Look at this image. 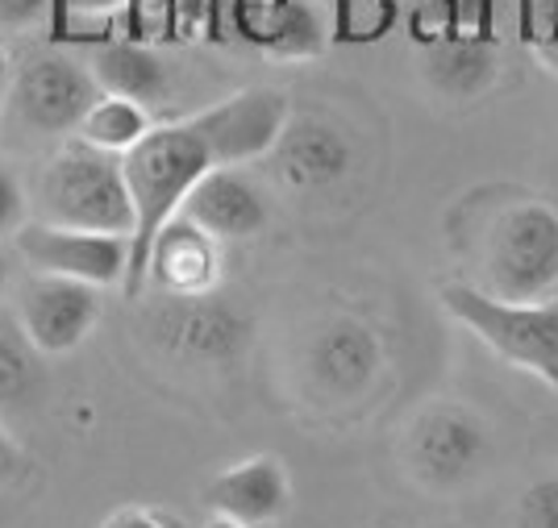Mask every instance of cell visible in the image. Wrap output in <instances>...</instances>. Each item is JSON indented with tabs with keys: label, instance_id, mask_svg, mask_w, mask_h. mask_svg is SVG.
Instances as JSON below:
<instances>
[{
	"label": "cell",
	"instance_id": "6da1fadb",
	"mask_svg": "<svg viewBox=\"0 0 558 528\" xmlns=\"http://www.w3.org/2000/svg\"><path fill=\"white\" fill-rule=\"evenodd\" d=\"M205 171H213V155L192 121L150 125V134L121 155V175H125V192H130V208H134L130 262H125V279H121L125 296H142L150 242L180 212L184 196Z\"/></svg>",
	"mask_w": 558,
	"mask_h": 528
},
{
	"label": "cell",
	"instance_id": "7a4b0ae2",
	"mask_svg": "<svg viewBox=\"0 0 558 528\" xmlns=\"http://www.w3.org/2000/svg\"><path fill=\"white\" fill-rule=\"evenodd\" d=\"M34 212H38V221L63 225V230L125 233L130 237L134 208H130L121 159L80 138L63 142L38 180Z\"/></svg>",
	"mask_w": 558,
	"mask_h": 528
},
{
	"label": "cell",
	"instance_id": "3957f363",
	"mask_svg": "<svg viewBox=\"0 0 558 528\" xmlns=\"http://www.w3.org/2000/svg\"><path fill=\"white\" fill-rule=\"evenodd\" d=\"M442 308L496 358L558 391V299H496L475 283H446Z\"/></svg>",
	"mask_w": 558,
	"mask_h": 528
},
{
	"label": "cell",
	"instance_id": "277c9868",
	"mask_svg": "<svg viewBox=\"0 0 558 528\" xmlns=\"http://www.w3.org/2000/svg\"><path fill=\"white\" fill-rule=\"evenodd\" d=\"M558 287V212L542 200L509 205L488 233L484 292L496 299H546Z\"/></svg>",
	"mask_w": 558,
	"mask_h": 528
},
{
	"label": "cell",
	"instance_id": "5b68a950",
	"mask_svg": "<svg viewBox=\"0 0 558 528\" xmlns=\"http://www.w3.org/2000/svg\"><path fill=\"white\" fill-rule=\"evenodd\" d=\"M251 333H255L251 317L233 299L217 296V287L201 296H163V304L146 321V337L163 354L184 367L205 370L233 367L246 354Z\"/></svg>",
	"mask_w": 558,
	"mask_h": 528
},
{
	"label": "cell",
	"instance_id": "8992f818",
	"mask_svg": "<svg viewBox=\"0 0 558 528\" xmlns=\"http://www.w3.org/2000/svg\"><path fill=\"white\" fill-rule=\"evenodd\" d=\"M409 470L429 487H463L480 479L492 458L488 420L459 400H434L409 425Z\"/></svg>",
	"mask_w": 558,
	"mask_h": 528
},
{
	"label": "cell",
	"instance_id": "52a82bcc",
	"mask_svg": "<svg viewBox=\"0 0 558 528\" xmlns=\"http://www.w3.org/2000/svg\"><path fill=\"white\" fill-rule=\"evenodd\" d=\"M96 79L80 59L63 50H47L25 59L9 79V113L22 121L29 134L68 138L80 130L84 113L96 105Z\"/></svg>",
	"mask_w": 558,
	"mask_h": 528
},
{
	"label": "cell",
	"instance_id": "ba28073f",
	"mask_svg": "<svg viewBox=\"0 0 558 528\" xmlns=\"http://www.w3.org/2000/svg\"><path fill=\"white\" fill-rule=\"evenodd\" d=\"M22 258L34 267V275H63L93 283V287H113L125 279L130 262V237L125 233H93V230H63L47 221H25L13 233Z\"/></svg>",
	"mask_w": 558,
	"mask_h": 528
},
{
	"label": "cell",
	"instance_id": "9c48e42d",
	"mask_svg": "<svg viewBox=\"0 0 558 528\" xmlns=\"http://www.w3.org/2000/svg\"><path fill=\"white\" fill-rule=\"evenodd\" d=\"M288 116H292V100L279 88H246L187 121L209 146L213 167H246L271 155Z\"/></svg>",
	"mask_w": 558,
	"mask_h": 528
},
{
	"label": "cell",
	"instance_id": "30bf717a",
	"mask_svg": "<svg viewBox=\"0 0 558 528\" xmlns=\"http://www.w3.org/2000/svg\"><path fill=\"white\" fill-rule=\"evenodd\" d=\"M17 321L38 354H71L100 321V287L63 275H34L17 296Z\"/></svg>",
	"mask_w": 558,
	"mask_h": 528
},
{
	"label": "cell",
	"instance_id": "8fae6325",
	"mask_svg": "<svg viewBox=\"0 0 558 528\" xmlns=\"http://www.w3.org/2000/svg\"><path fill=\"white\" fill-rule=\"evenodd\" d=\"M308 383L329 400H363L384 374V342L359 317H329L304 349Z\"/></svg>",
	"mask_w": 558,
	"mask_h": 528
},
{
	"label": "cell",
	"instance_id": "7c38bea8",
	"mask_svg": "<svg viewBox=\"0 0 558 528\" xmlns=\"http://www.w3.org/2000/svg\"><path fill=\"white\" fill-rule=\"evenodd\" d=\"M276 175L296 192H326L354 171V142L342 125L326 116H288L283 134L271 146Z\"/></svg>",
	"mask_w": 558,
	"mask_h": 528
},
{
	"label": "cell",
	"instance_id": "4fadbf2b",
	"mask_svg": "<svg viewBox=\"0 0 558 528\" xmlns=\"http://www.w3.org/2000/svg\"><path fill=\"white\" fill-rule=\"evenodd\" d=\"M175 217H187L192 225H201L217 242H242L267 225L271 208H267V192L246 171L213 167L192 184Z\"/></svg>",
	"mask_w": 558,
	"mask_h": 528
},
{
	"label": "cell",
	"instance_id": "5bb4252c",
	"mask_svg": "<svg viewBox=\"0 0 558 528\" xmlns=\"http://www.w3.org/2000/svg\"><path fill=\"white\" fill-rule=\"evenodd\" d=\"M233 29L271 59H317L326 50V17L313 0H233Z\"/></svg>",
	"mask_w": 558,
	"mask_h": 528
},
{
	"label": "cell",
	"instance_id": "9a60e30c",
	"mask_svg": "<svg viewBox=\"0 0 558 528\" xmlns=\"http://www.w3.org/2000/svg\"><path fill=\"white\" fill-rule=\"evenodd\" d=\"M205 504L213 507V516H230L238 525L258 528L279 520L292 507V482H288L283 462L271 454H255L221 470L205 487Z\"/></svg>",
	"mask_w": 558,
	"mask_h": 528
},
{
	"label": "cell",
	"instance_id": "2e32d148",
	"mask_svg": "<svg viewBox=\"0 0 558 528\" xmlns=\"http://www.w3.org/2000/svg\"><path fill=\"white\" fill-rule=\"evenodd\" d=\"M217 237L192 225L187 217H171L146 254V283L163 287V296H201L217 287Z\"/></svg>",
	"mask_w": 558,
	"mask_h": 528
},
{
	"label": "cell",
	"instance_id": "e0dca14e",
	"mask_svg": "<svg viewBox=\"0 0 558 528\" xmlns=\"http://www.w3.org/2000/svg\"><path fill=\"white\" fill-rule=\"evenodd\" d=\"M88 75L96 79L100 96H121L134 105H155L167 96V67L150 47H142L138 38H96L88 59Z\"/></svg>",
	"mask_w": 558,
	"mask_h": 528
},
{
	"label": "cell",
	"instance_id": "ac0fdd59",
	"mask_svg": "<svg viewBox=\"0 0 558 528\" xmlns=\"http://www.w3.org/2000/svg\"><path fill=\"white\" fill-rule=\"evenodd\" d=\"M421 67L429 75L434 88H442L446 96H480L496 79V42L488 38V29L480 34H459L446 29L442 38H434L425 47Z\"/></svg>",
	"mask_w": 558,
	"mask_h": 528
},
{
	"label": "cell",
	"instance_id": "d6986e66",
	"mask_svg": "<svg viewBox=\"0 0 558 528\" xmlns=\"http://www.w3.org/2000/svg\"><path fill=\"white\" fill-rule=\"evenodd\" d=\"M38 383H43L38 349L25 337L17 312L0 308V413L29 404Z\"/></svg>",
	"mask_w": 558,
	"mask_h": 528
},
{
	"label": "cell",
	"instance_id": "ffe728a7",
	"mask_svg": "<svg viewBox=\"0 0 558 528\" xmlns=\"http://www.w3.org/2000/svg\"><path fill=\"white\" fill-rule=\"evenodd\" d=\"M150 134V113L146 105H134V100H121V96H96V105L84 113L75 138L105 150V155H125L138 138Z\"/></svg>",
	"mask_w": 558,
	"mask_h": 528
},
{
	"label": "cell",
	"instance_id": "44dd1931",
	"mask_svg": "<svg viewBox=\"0 0 558 528\" xmlns=\"http://www.w3.org/2000/svg\"><path fill=\"white\" fill-rule=\"evenodd\" d=\"M517 528H558V475H546L521 491Z\"/></svg>",
	"mask_w": 558,
	"mask_h": 528
},
{
	"label": "cell",
	"instance_id": "7402d4cb",
	"mask_svg": "<svg viewBox=\"0 0 558 528\" xmlns=\"http://www.w3.org/2000/svg\"><path fill=\"white\" fill-rule=\"evenodd\" d=\"M29 221V196H25L22 175L0 159V242L13 237Z\"/></svg>",
	"mask_w": 558,
	"mask_h": 528
},
{
	"label": "cell",
	"instance_id": "603a6c76",
	"mask_svg": "<svg viewBox=\"0 0 558 528\" xmlns=\"http://www.w3.org/2000/svg\"><path fill=\"white\" fill-rule=\"evenodd\" d=\"M130 0H54L50 9V42H71V17H109Z\"/></svg>",
	"mask_w": 558,
	"mask_h": 528
},
{
	"label": "cell",
	"instance_id": "cb8c5ba5",
	"mask_svg": "<svg viewBox=\"0 0 558 528\" xmlns=\"http://www.w3.org/2000/svg\"><path fill=\"white\" fill-rule=\"evenodd\" d=\"M54 0H0V34H22L50 22Z\"/></svg>",
	"mask_w": 558,
	"mask_h": 528
},
{
	"label": "cell",
	"instance_id": "d4e9b609",
	"mask_svg": "<svg viewBox=\"0 0 558 528\" xmlns=\"http://www.w3.org/2000/svg\"><path fill=\"white\" fill-rule=\"evenodd\" d=\"M25 475V454L22 445L9 437V429L0 425V487H9V482H17Z\"/></svg>",
	"mask_w": 558,
	"mask_h": 528
},
{
	"label": "cell",
	"instance_id": "484cf974",
	"mask_svg": "<svg viewBox=\"0 0 558 528\" xmlns=\"http://www.w3.org/2000/svg\"><path fill=\"white\" fill-rule=\"evenodd\" d=\"M100 528H175V525H167L163 516H155V512H146V507H121V512H113Z\"/></svg>",
	"mask_w": 558,
	"mask_h": 528
},
{
	"label": "cell",
	"instance_id": "4316f807",
	"mask_svg": "<svg viewBox=\"0 0 558 528\" xmlns=\"http://www.w3.org/2000/svg\"><path fill=\"white\" fill-rule=\"evenodd\" d=\"M537 54L550 71H558V0H550V34L537 38Z\"/></svg>",
	"mask_w": 558,
	"mask_h": 528
},
{
	"label": "cell",
	"instance_id": "83f0119b",
	"mask_svg": "<svg viewBox=\"0 0 558 528\" xmlns=\"http://www.w3.org/2000/svg\"><path fill=\"white\" fill-rule=\"evenodd\" d=\"M9 279H13V258H9V250L0 246V299H4V292H9Z\"/></svg>",
	"mask_w": 558,
	"mask_h": 528
},
{
	"label": "cell",
	"instance_id": "f1b7e54d",
	"mask_svg": "<svg viewBox=\"0 0 558 528\" xmlns=\"http://www.w3.org/2000/svg\"><path fill=\"white\" fill-rule=\"evenodd\" d=\"M205 528H251V525H238V520H230V516H213Z\"/></svg>",
	"mask_w": 558,
	"mask_h": 528
},
{
	"label": "cell",
	"instance_id": "f546056e",
	"mask_svg": "<svg viewBox=\"0 0 558 528\" xmlns=\"http://www.w3.org/2000/svg\"><path fill=\"white\" fill-rule=\"evenodd\" d=\"M9 79V59H4V50H0V84Z\"/></svg>",
	"mask_w": 558,
	"mask_h": 528
}]
</instances>
